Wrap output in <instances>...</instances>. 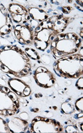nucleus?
<instances>
[{
  "label": "nucleus",
  "mask_w": 83,
  "mask_h": 133,
  "mask_svg": "<svg viewBox=\"0 0 83 133\" xmlns=\"http://www.w3.org/2000/svg\"><path fill=\"white\" fill-rule=\"evenodd\" d=\"M31 62L25 52L16 45L0 49V71L11 78H22L31 71Z\"/></svg>",
  "instance_id": "obj_1"
},
{
  "label": "nucleus",
  "mask_w": 83,
  "mask_h": 133,
  "mask_svg": "<svg viewBox=\"0 0 83 133\" xmlns=\"http://www.w3.org/2000/svg\"><path fill=\"white\" fill-rule=\"evenodd\" d=\"M53 70L64 79H79L83 75V55L77 53L59 58L54 62Z\"/></svg>",
  "instance_id": "obj_2"
},
{
  "label": "nucleus",
  "mask_w": 83,
  "mask_h": 133,
  "mask_svg": "<svg viewBox=\"0 0 83 133\" xmlns=\"http://www.w3.org/2000/svg\"><path fill=\"white\" fill-rule=\"evenodd\" d=\"M81 46V38L77 33H62L54 38L50 49L55 57L60 58L79 53Z\"/></svg>",
  "instance_id": "obj_3"
},
{
  "label": "nucleus",
  "mask_w": 83,
  "mask_h": 133,
  "mask_svg": "<svg viewBox=\"0 0 83 133\" xmlns=\"http://www.w3.org/2000/svg\"><path fill=\"white\" fill-rule=\"evenodd\" d=\"M18 96L9 87L0 85V116L9 117L19 112Z\"/></svg>",
  "instance_id": "obj_4"
},
{
  "label": "nucleus",
  "mask_w": 83,
  "mask_h": 133,
  "mask_svg": "<svg viewBox=\"0 0 83 133\" xmlns=\"http://www.w3.org/2000/svg\"><path fill=\"white\" fill-rule=\"evenodd\" d=\"M29 132L60 133L64 132V128L57 120L43 116H36L32 120Z\"/></svg>",
  "instance_id": "obj_5"
},
{
  "label": "nucleus",
  "mask_w": 83,
  "mask_h": 133,
  "mask_svg": "<svg viewBox=\"0 0 83 133\" xmlns=\"http://www.w3.org/2000/svg\"><path fill=\"white\" fill-rule=\"evenodd\" d=\"M57 35V33L48 28L42 22L34 29L33 45L37 49L45 51Z\"/></svg>",
  "instance_id": "obj_6"
},
{
  "label": "nucleus",
  "mask_w": 83,
  "mask_h": 133,
  "mask_svg": "<svg viewBox=\"0 0 83 133\" xmlns=\"http://www.w3.org/2000/svg\"><path fill=\"white\" fill-rule=\"evenodd\" d=\"M33 78L37 85L43 89L53 87L56 83L55 76L45 66L37 67L34 71Z\"/></svg>",
  "instance_id": "obj_7"
},
{
  "label": "nucleus",
  "mask_w": 83,
  "mask_h": 133,
  "mask_svg": "<svg viewBox=\"0 0 83 133\" xmlns=\"http://www.w3.org/2000/svg\"><path fill=\"white\" fill-rule=\"evenodd\" d=\"M14 35L18 42L23 45H31L33 44L34 29L29 23L17 24L13 29Z\"/></svg>",
  "instance_id": "obj_8"
},
{
  "label": "nucleus",
  "mask_w": 83,
  "mask_h": 133,
  "mask_svg": "<svg viewBox=\"0 0 83 133\" xmlns=\"http://www.w3.org/2000/svg\"><path fill=\"white\" fill-rule=\"evenodd\" d=\"M72 21L73 19L71 17H67L62 15H55L49 17L43 22L48 28L59 35L65 31Z\"/></svg>",
  "instance_id": "obj_9"
},
{
  "label": "nucleus",
  "mask_w": 83,
  "mask_h": 133,
  "mask_svg": "<svg viewBox=\"0 0 83 133\" xmlns=\"http://www.w3.org/2000/svg\"><path fill=\"white\" fill-rule=\"evenodd\" d=\"M8 10L12 21L15 23L23 24L28 23L30 20L28 10L19 3H12L9 4Z\"/></svg>",
  "instance_id": "obj_10"
},
{
  "label": "nucleus",
  "mask_w": 83,
  "mask_h": 133,
  "mask_svg": "<svg viewBox=\"0 0 83 133\" xmlns=\"http://www.w3.org/2000/svg\"><path fill=\"white\" fill-rule=\"evenodd\" d=\"M13 29V23L8 9L0 3V36L9 35Z\"/></svg>",
  "instance_id": "obj_11"
},
{
  "label": "nucleus",
  "mask_w": 83,
  "mask_h": 133,
  "mask_svg": "<svg viewBox=\"0 0 83 133\" xmlns=\"http://www.w3.org/2000/svg\"><path fill=\"white\" fill-rule=\"evenodd\" d=\"M8 84L9 89L19 97H29L31 93L29 85L18 78H11L8 80Z\"/></svg>",
  "instance_id": "obj_12"
},
{
  "label": "nucleus",
  "mask_w": 83,
  "mask_h": 133,
  "mask_svg": "<svg viewBox=\"0 0 83 133\" xmlns=\"http://www.w3.org/2000/svg\"><path fill=\"white\" fill-rule=\"evenodd\" d=\"M28 10L30 20L28 23L31 25L33 29H35L39 23L45 21L49 17L48 14L44 9L37 7H31Z\"/></svg>",
  "instance_id": "obj_13"
},
{
  "label": "nucleus",
  "mask_w": 83,
  "mask_h": 133,
  "mask_svg": "<svg viewBox=\"0 0 83 133\" xmlns=\"http://www.w3.org/2000/svg\"><path fill=\"white\" fill-rule=\"evenodd\" d=\"M6 121L11 133L26 132L29 128V124L27 121L20 117H13L7 119Z\"/></svg>",
  "instance_id": "obj_14"
},
{
  "label": "nucleus",
  "mask_w": 83,
  "mask_h": 133,
  "mask_svg": "<svg viewBox=\"0 0 83 133\" xmlns=\"http://www.w3.org/2000/svg\"><path fill=\"white\" fill-rule=\"evenodd\" d=\"M61 110L66 115H71L74 112L75 108L74 105H73L72 103L66 101L61 105Z\"/></svg>",
  "instance_id": "obj_15"
},
{
  "label": "nucleus",
  "mask_w": 83,
  "mask_h": 133,
  "mask_svg": "<svg viewBox=\"0 0 83 133\" xmlns=\"http://www.w3.org/2000/svg\"><path fill=\"white\" fill-rule=\"evenodd\" d=\"M24 51L25 52V53L29 59H31L33 60H39L40 59L39 55L34 49L25 47Z\"/></svg>",
  "instance_id": "obj_16"
},
{
  "label": "nucleus",
  "mask_w": 83,
  "mask_h": 133,
  "mask_svg": "<svg viewBox=\"0 0 83 133\" xmlns=\"http://www.w3.org/2000/svg\"><path fill=\"white\" fill-rule=\"evenodd\" d=\"M0 133H11L5 120L0 117Z\"/></svg>",
  "instance_id": "obj_17"
},
{
  "label": "nucleus",
  "mask_w": 83,
  "mask_h": 133,
  "mask_svg": "<svg viewBox=\"0 0 83 133\" xmlns=\"http://www.w3.org/2000/svg\"><path fill=\"white\" fill-rule=\"evenodd\" d=\"M74 108L77 110L79 111L80 112H83V98L80 97V98H78L75 101L74 103Z\"/></svg>",
  "instance_id": "obj_18"
},
{
  "label": "nucleus",
  "mask_w": 83,
  "mask_h": 133,
  "mask_svg": "<svg viewBox=\"0 0 83 133\" xmlns=\"http://www.w3.org/2000/svg\"><path fill=\"white\" fill-rule=\"evenodd\" d=\"M65 132H79L75 125H68L65 128Z\"/></svg>",
  "instance_id": "obj_19"
},
{
  "label": "nucleus",
  "mask_w": 83,
  "mask_h": 133,
  "mask_svg": "<svg viewBox=\"0 0 83 133\" xmlns=\"http://www.w3.org/2000/svg\"><path fill=\"white\" fill-rule=\"evenodd\" d=\"M76 87L79 90H82L83 89V77L82 76L80 77L77 80V83L75 84Z\"/></svg>",
  "instance_id": "obj_20"
},
{
  "label": "nucleus",
  "mask_w": 83,
  "mask_h": 133,
  "mask_svg": "<svg viewBox=\"0 0 83 133\" xmlns=\"http://www.w3.org/2000/svg\"><path fill=\"white\" fill-rule=\"evenodd\" d=\"M20 118H21L22 119L24 120L26 119V121H27V118H29V116H28L27 112H22V113L20 115Z\"/></svg>",
  "instance_id": "obj_21"
},
{
  "label": "nucleus",
  "mask_w": 83,
  "mask_h": 133,
  "mask_svg": "<svg viewBox=\"0 0 83 133\" xmlns=\"http://www.w3.org/2000/svg\"><path fill=\"white\" fill-rule=\"evenodd\" d=\"M77 3L78 4V7H77V9H79V10L82 11V1H77Z\"/></svg>",
  "instance_id": "obj_22"
},
{
  "label": "nucleus",
  "mask_w": 83,
  "mask_h": 133,
  "mask_svg": "<svg viewBox=\"0 0 83 133\" xmlns=\"http://www.w3.org/2000/svg\"><path fill=\"white\" fill-rule=\"evenodd\" d=\"M0 45H1V43H0Z\"/></svg>",
  "instance_id": "obj_23"
}]
</instances>
